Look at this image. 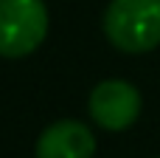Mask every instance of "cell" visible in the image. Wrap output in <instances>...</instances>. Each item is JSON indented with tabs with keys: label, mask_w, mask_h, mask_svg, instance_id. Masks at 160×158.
<instances>
[{
	"label": "cell",
	"mask_w": 160,
	"mask_h": 158,
	"mask_svg": "<svg viewBox=\"0 0 160 158\" xmlns=\"http://www.w3.org/2000/svg\"><path fill=\"white\" fill-rule=\"evenodd\" d=\"M104 34L124 54H146L160 45V0H110Z\"/></svg>",
	"instance_id": "6da1fadb"
},
{
	"label": "cell",
	"mask_w": 160,
	"mask_h": 158,
	"mask_svg": "<svg viewBox=\"0 0 160 158\" xmlns=\"http://www.w3.org/2000/svg\"><path fill=\"white\" fill-rule=\"evenodd\" d=\"M48 34L42 0H0V57L17 59L39 48Z\"/></svg>",
	"instance_id": "7a4b0ae2"
},
{
	"label": "cell",
	"mask_w": 160,
	"mask_h": 158,
	"mask_svg": "<svg viewBox=\"0 0 160 158\" xmlns=\"http://www.w3.org/2000/svg\"><path fill=\"white\" fill-rule=\"evenodd\" d=\"M87 110L93 122L110 133H121L132 127L141 116V93L135 85L124 79H104L90 90Z\"/></svg>",
	"instance_id": "3957f363"
},
{
	"label": "cell",
	"mask_w": 160,
	"mask_h": 158,
	"mask_svg": "<svg viewBox=\"0 0 160 158\" xmlns=\"http://www.w3.org/2000/svg\"><path fill=\"white\" fill-rule=\"evenodd\" d=\"M34 153L37 158H93L96 136L87 124L76 119H62L42 130Z\"/></svg>",
	"instance_id": "277c9868"
}]
</instances>
